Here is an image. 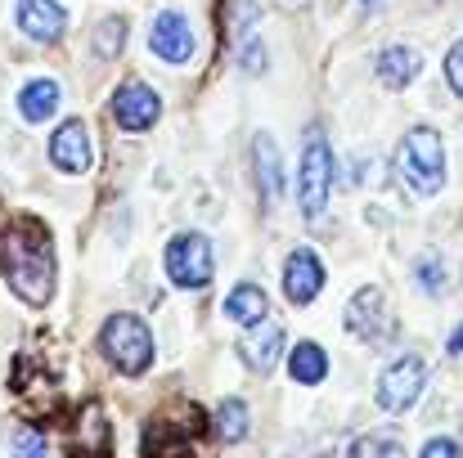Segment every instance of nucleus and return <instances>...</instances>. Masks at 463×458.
<instances>
[{
    "instance_id": "obj_1",
    "label": "nucleus",
    "mask_w": 463,
    "mask_h": 458,
    "mask_svg": "<svg viewBox=\"0 0 463 458\" xmlns=\"http://www.w3.org/2000/svg\"><path fill=\"white\" fill-rule=\"evenodd\" d=\"M0 275L14 288V297H23L36 310L50 305V297H54V243L36 216H14L0 229Z\"/></svg>"
},
{
    "instance_id": "obj_2",
    "label": "nucleus",
    "mask_w": 463,
    "mask_h": 458,
    "mask_svg": "<svg viewBox=\"0 0 463 458\" xmlns=\"http://www.w3.org/2000/svg\"><path fill=\"white\" fill-rule=\"evenodd\" d=\"M203 409L175 405L145 427V458H203Z\"/></svg>"
},
{
    "instance_id": "obj_3",
    "label": "nucleus",
    "mask_w": 463,
    "mask_h": 458,
    "mask_svg": "<svg viewBox=\"0 0 463 458\" xmlns=\"http://www.w3.org/2000/svg\"><path fill=\"white\" fill-rule=\"evenodd\" d=\"M99 351L118 364V373L140 378V373L154 364V332H149V323H145L140 314L118 310V314H109L104 328H99Z\"/></svg>"
},
{
    "instance_id": "obj_4",
    "label": "nucleus",
    "mask_w": 463,
    "mask_h": 458,
    "mask_svg": "<svg viewBox=\"0 0 463 458\" xmlns=\"http://www.w3.org/2000/svg\"><path fill=\"white\" fill-rule=\"evenodd\" d=\"M401 175L419 189V193H437L446 184V145L432 126H414L401 145Z\"/></svg>"
},
{
    "instance_id": "obj_5",
    "label": "nucleus",
    "mask_w": 463,
    "mask_h": 458,
    "mask_svg": "<svg viewBox=\"0 0 463 458\" xmlns=\"http://www.w3.org/2000/svg\"><path fill=\"white\" fill-rule=\"evenodd\" d=\"M328 193H333V149H328V140L319 136V126H310L307 153H302V171H298V198H302L307 220H319V216H324Z\"/></svg>"
},
{
    "instance_id": "obj_6",
    "label": "nucleus",
    "mask_w": 463,
    "mask_h": 458,
    "mask_svg": "<svg viewBox=\"0 0 463 458\" xmlns=\"http://www.w3.org/2000/svg\"><path fill=\"white\" fill-rule=\"evenodd\" d=\"M166 275H171L175 288H207L212 275H216V257H212L207 234H198V229L175 234L166 243Z\"/></svg>"
},
{
    "instance_id": "obj_7",
    "label": "nucleus",
    "mask_w": 463,
    "mask_h": 458,
    "mask_svg": "<svg viewBox=\"0 0 463 458\" xmlns=\"http://www.w3.org/2000/svg\"><path fill=\"white\" fill-rule=\"evenodd\" d=\"M423 382H428L423 360H419V355H401V360H392V364L383 369V378H378V405H383L387 414H405V409L419 405Z\"/></svg>"
},
{
    "instance_id": "obj_8",
    "label": "nucleus",
    "mask_w": 463,
    "mask_h": 458,
    "mask_svg": "<svg viewBox=\"0 0 463 458\" xmlns=\"http://www.w3.org/2000/svg\"><path fill=\"white\" fill-rule=\"evenodd\" d=\"M68 454L72 458H113V423H109V414H104L99 400H86V405H81Z\"/></svg>"
},
{
    "instance_id": "obj_9",
    "label": "nucleus",
    "mask_w": 463,
    "mask_h": 458,
    "mask_svg": "<svg viewBox=\"0 0 463 458\" xmlns=\"http://www.w3.org/2000/svg\"><path fill=\"white\" fill-rule=\"evenodd\" d=\"M157 117H162V99H157L154 86H145V81L118 86V95H113V122L122 131H149Z\"/></svg>"
},
{
    "instance_id": "obj_10",
    "label": "nucleus",
    "mask_w": 463,
    "mask_h": 458,
    "mask_svg": "<svg viewBox=\"0 0 463 458\" xmlns=\"http://www.w3.org/2000/svg\"><path fill=\"white\" fill-rule=\"evenodd\" d=\"M149 50H154L162 63H189L194 59V27L184 14L175 9H162L149 27Z\"/></svg>"
},
{
    "instance_id": "obj_11",
    "label": "nucleus",
    "mask_w": 463,
    "mask_h": 458,
    "mask_svg": "<svg viewBox=\"0 0 463 458\" xmlns=\"http://www.w3.org/2000/svg\"><path fill=\"white\" fill-rule=\"evenodd\" d=\"M319 293H324V266H319V257L310 248L288 252V261H284V297L293 305H310Z\"/></svg>"
},
{
    "instance_id": "obj_12",
    "label": "nucleus",
    "mask_w": 463,
    "mask_h": 458,
    "mask_svg": "<svg viewBox=\"0 0 463 458\" xmlns=\"http://www.w3.org/2000/svg\"><path fill=\"white\" fill-rule=\"evenodd\" d=\"M50 162L63 171V175H86L90 171V131L81 117L63 122L50 140Z\"/></svg>"
},
{
    "instance_id": "obj_13",
    "label": "nucleus",
    "mask_w": 463,
    "mask_h": 458,
    "mask_svg": "<svg viewBox=\"0 0 463 458\" xmlns=\"http://www.w3.org/2000/svg\"><path fill=\"white\" fill-rule=\"evenodd\" d=\"M18 27L27 41H41V45H54L68 27V14L59 0H18Z\"/></svg>"
},
{
    "instance_id": "obj_14",
    "label": "nucleus",
    "mask_w": 463,
    "mask_h": 458,
    "mask_svg": "<svg viewBox=\"0 0 463 458\" xmlns=\"http://www.w3.org/2000/svg\"><path fill=\"white\" fill-rule=\"evenodd\" d=\"M239 351H243V364H248V369L270 373L275 360H279V351H284V328H279L275 319H266V323H257V328L239 341Z\"/></svg>"
},
{
    "instance_id": "obj_15",
    "label": "nucleus",
    "mask_w": 463,
    "mask_h": 458,
    "mask_svg": "<svg viewBox=\"0 0 463 458\" xmlns=\"http://www.w3.org/2000/svg\"><path fill=\"white\" fill-rule=\"evenodd\" d=\"M419 72H423V59H419V50H410V45H387V50L378 54V81L392 86V90H405Z\"/></svg>"
},
{
    "instance_id": "obj_16",
    "label": "nucleus",
    "mask_w": 463,
    "mask_h": 458,
    "mask_svg": "<svg viewBox=\"0 0 463 458\" xmlns=\"http://www.w3.org/2000/svg\"><path fill=\"white\" fill-rule=\"evenodd\" d=\"M18 113L23 122H45L59 113V81L54 77H36L18 90Z\"/></svg>"
},
{
    "instance_id": "obj_17",
    "label": "nucleus",
    "mask_w": 463,
    "mask_h": 458,
    "mask_svg": "<svg viewBox=\"0 0 463 458\" xmlns=\"http://www.w3.org/2000/svg\"><path fill=\"white\" fill-rule=\"evenodd\" d=\"M225 314H230L234 323H243V328L266 323V314H270V297H266V288H257V284H239V288L225 297Z\"/></svg>"
},
{
    "instance_id": "obj_18",
    "label": "nucleus",
    "mask_w": 463,
    "mask_h": 458,
    "mask_svg": "<svg viewBox=\"0 0 463 458\" xmlns=\"http://www.w3.org/2000/svg\"><path fill=\"white\" fill-rule=\"evenodd\" d=\"M252 157H257V184H261V198H266V202H279V193H284V166H279V149H275V140H270L266 131L257 136Z\"/></svg>"
},
{
    "instance_id": "obj_19",
    "label": "nucleus",
    "mask_w": 463,
    "mask_h": 458,
    "mask_svg": "<svg viewBox=\"0 0 463 458\" xmlns=\"http://www.w3.org/2000/svg\"><path fill=\"white\" fill-rule=\"evenodd\" d=\"M288 373H293V382H302V387H319V382L328 378V355H324V346H319V341H298V346L288 351Z\"/></svg>"
},
{
    "instance_id": "obj_20",
    "label": "nucleus",
    "mask_w": 463,
    "mask_h": 458,
    "mask_svg": "<svg viewBox=\"0 0 463 458\" xmlns=\"http://www.w3.org/2000/svg\"><path fill=\"white\" fill-rule=\"evenodd\" d=\"M378 310H383V293L378 288H360L351 297V305H346V328L360 332V337H369L373 323H378Z\"/></svg>"
},
{
    "instance_id": "obj_21",
    "label": "nucleus",
    "mask_w": 463,
    "mask_h": 458,
    "mask_svg": "<svg viewBox=\"0 0 463 458\" xmlns=\"http://www.w3.org/2000/svg\"><path fill=\"white\" fill-rule=\"evenodd\" d=\"M248 423H252V414H248V405H243L239 396L221 400V409H216V436H221L225 445L243 441V436H248Z\"/></svg>"
},
{
    "instance_id": "obj_22",
    "label": "nucleus",
    "mask_w": 463,
    "mask_h": 458,
    "mask_svg": "<svg viewBox=\"0 0 463 458\" xmlns=\"http://www.w3.org/2000/svg\"><path fill=\"white\" fill-rule=\"evenodd\" d=\"M122 41H127V23H122V18H104L99 32H95V50H99V59H113V54L122 50Z\"/></svg>"
},
{
    "instance_id": "obj_23",
    "label": "nucleus",
    "mask_w": 463,
    "mask_h": 458,
    "mask_svg": "<svg viewBox=\"0 0 463 458\" xmlns=\"http://www.w3.org/2000/svg\"><path fill=\"white\" fill-rule=\"evenodd\" d=\"M355 458H405V450L392 436H369V441L355 445Z\"/></svg>"
},
{
    "instance_id": "obj_24",
    "label": "nucleus",
    "mask_w": 463,
    "mask_h": 458,
    "mask_svg": "<svg viewBox=\"0 0 463 458\" xmlns=\"http://www.w3.org/2000/svg\"><path fill=\"white\" fill-rule=\"evenodd\" d=\"M446 77H450L455 95L463 99V41L459 45H450V54H446Z\"/></svg>"
},
{
    "instance_id": "obj_25",
    "label": "nucleus",
    "mask_w": 463,
    "mask_h": 458,
    "mask_svg": "<svg viewBox=\"0 0 463 458\" xmlns=\"http://www.w3.org/2000/svg\"><path fill=\"white\" fill-rule=\"evenodd\" d=\"M423 458H463V450L450 436H432V441L423 445Z\"/></svg>"
},
{
    "instance_id": "obj_26",
    "label": "nucleus",
    "mask_w": 463,
    "mask_h": 458,
    "mask_svg": "<svg viewBox=\"0 0 463 458\" xmlns=\"http://www.w3.org/2000/svg\"><path fill=\"white\" fill-rule=\"evenodd\" d=\"M18 458H45V436L23 432V436H18Z\"/></svg>"
},
{
    "instance_id": "obj_27",
    "label": "nucleus",
    "mask_w": 463,
    "mask_h": 458,
    "mask_svg": "<svg viewBox=\"0 0 463 458\" xmlns=\"http://www.w3.org/2000/svg\"><path fill=\"white\" fill-rule=\"evenodd\" d=\"M419 275H423V293H441V284L446 279H437V266L428 261V266H419Z\"/></svg>"
},
{
    "instance_id": "obj_28",
    "label": "nucleus",
    "mask_w": 463,
    "mask_h": 458,
    "mask_svg": "<svg viewBox=\"0 0 463 458\" xmlns=\"http://www.w3.org/2000/svg\"><path fill=\"white\" fill-rule=\"evenodd\" d=\"M450 351H455V355H463V323L455 328V337H450Z\"/></svg>"
},
{
    "instance_id": "obj_29",
    "label": "nucleus",
    "mask_w": 463,
    "mask_h": 458,
    "mask_svg": "<svg viewBox=\"0 0 463 458\" xmlns=\"http://www.w3.org/2000/svg\"><path fill=\"white\" fill-rule=\"evenodd\" d=\"M360 5H364V9H383V0H360Z\"/></svg>"
}]
</instances>
